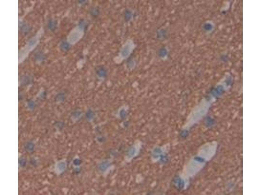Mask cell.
<instances>
[{"label":"cell","instance_id":"6da1fadb","mask_svg":"<svg viewBox=\"0 0 261 195\" xmlns=\"http://www.w3.org/2000/svg\"><path fill=\"white\" fill-rule=\"evenodd\" d=\"M217 144L215 141L209 142L204 145L200 151V157L204 161L212 159L217 152Z\"/></svg>","mask_w":261,"mask_h":195},{"label":"cell","instance_id":"7a4b0ae2","mask_svg":"<svg viewBox=\"0 0 261 195\" xmlns=\"http://www.w3.org/2000/svg\"><path fill=\"white\" fill-rule=\"evenodd\" d=\"M66 165L63 162H60L56 164V170L57 173H61L63 172L66 169Z\"/></svg>","mask_w":261,"mask_h":195},{"label":"cell","instance_id":"3957f363","mask_svg":"<svg viewBox=\"0 0 261 195\" xmlns=\"http://www.w3.org/2000/svg\"><path fill=\"white\" fill-rule=\"evenodd\" d=\"M34 145L31 142H28L26 143L25 145V148L26 151L29 153H31L33 151Z\"/></svg>","mask_w":261,"mask_h":195},{"label":"cell","instance_id":"277c9868","mask_svg":"<svg viewBox=\"0 0 261 195\" xmlns=\"http://www.w3.org/2000/svg\"><path fill=\"white\" fill-rule=\"evenodd\" d=\"M204 30L206 32H210L212 31L213 28V26L211 23H205L203 25Z\"/></svg>","mask_w":261,"mask_h":195},{"label":"cell","instance_id":"5b68a950","mask_svg":"<svg viewBox=\"0 0 261 195\" xmlns=\"http://www.w3.org/2000/svg\"><path fill=\"white\" fill-rule=\"evenodd\" d=\"M109 165H110V164L108 162H105L100 164L99 168L100 171H104L108 168Z\"/></svg>","mask_w":261,"mask_h":195},{"label":"cell","instance_id":"8992f818","mask_svg":"<svg viewBox=\"0 0 261 195\" xmlns=\"http://www.w3.org/2000/svg\"><path fill=\"white\" fill-rule=\"evenodd\" d=\"M97 74L100 77H105L106 75V72L104 68L101 67L98 69L97 71Z\"/></svg>","mask_w":261,"mask_h":195},{"label":"cell","instance_id":"52a82bcc","mask_svg":"<svg viewBox=\"0 0 261 195\" xmlns=\"http://www.w3.org/2000/svg\"><path fill=\"white\" fill-rule=\"evenodd\" d=\"M86 116L87 119L88 120H91L94 118V114L92 110H89L87 112Z\"/></svg>","mask_w":261,"mask_h":195},{"label":"cell","instance_id":"ba28073f","mask_svg":"<svg viewBox=\"0 0 261 195\" xmlns=\"http://www.w3.org/2000/svg\"><path fill=\"white\" fill-rule=\"evenodd\" d=\"M48 28L50 30H54L56 28V22L54 20H51L49 22L48 24Z\"/></svg>","mask_w":261,"mask_h":195},{"label":"cell","instance_id":"9c48e42d","mask_svg":"<svg viewBox=\"0 0 261 195\" xmlns=\"http://www.w3.org/2000/svg\"><path fill=\"white\" fill-rule=\"evenodd\" d=\"M61 47L63 49L65 50H67L69 48V46L66 43L64 42L62 44Z\"/></svg>","mask_w":261,"mask_h":195},{"label":"cell","instance_id":"30bf717a","mask_svg":"<svg viewBox=\"0 0 261 195\" xmlns=\"http://www.w3.org/2000/svg\"><path fill=\"white\" fill-rule=\"evenodd\" d=\"M19 163L21 166H24L26 165V161L24 159H21L19 161Z\"/></svg>","mask_w":261,"mask_h":195},{"label":"cell","instance_id":"8fae6325","mask_svg":"<svg viewBox=\"0 0 261 195\" xmlns=\"http://www.w3.org/2000/svg\"><path fill=\"white\" fill-rule=\"evenodd\" d=\"M81 113L80 112H77L74 113L73 116V117H74V118H78V117H79Z\"/></svg>","mask_w":261,"mask_h":195},{"label":"cell","instance_id":"7c38bea8","mask_svg":"<svg viewBox=\"0 0 261 195\" xmlns=\"http://www.w3.org/2000/svg\"><path fill=\"white\" fill-rule=\"evenodd\" d=\"M80 160L78 159H75V160H74V162H73L74 165H79L80 163Z\"/></svg>","mask_w":261,"mask_h":195}]
</instances>
